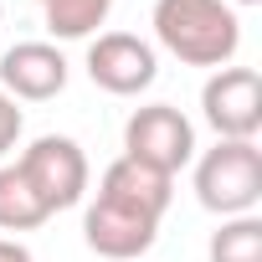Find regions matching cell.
Segmentation results:
<instances>
[{"instance_id":"3957f363","label":"cell","mask_w":262,"mask_h":262,"mask_svg":"<svg viewBox=\"0 0 262 262\" xmlns=\"http://www.w3.org/2000/svg\"><path fill=\"white\" fill-rule=\"evenodd\" d=\"M195 201L211 216H252L262 201V149L257 139H216L195 160Z\"/></svg>"},{"instance_id":"5b68a950","label":"cell","mask_w":262,"mask_h":262,"mask_svg":"<svg viewBox=\"0 0 262 262\" xmlns=\"http://www.w3.org/2000/svg\"><path fill=\"white\" fill-rule=\"evenodd\" d=\"M16 170L26 175V185L41 195V206H47L52 216L67 211V206H77V201L88 195V180H93L82 144L67 139V134H41V139H31V144L21 149Z\"/></svg>"},{"instance_id":"30bf717a","label":"cell","mask_w":262,"mask_h":262,"mask_svg":"<svg viewBox=\"0 0 262 262\" xmlns=\"http://www.w3.org/2000/svg\"><path fill=\"white\" fill-rule=\"evenodd\" d=\"M41 221H52L41 195L26 185L16 165H0V231H36Z\"/></svg>"},{"instance_id":"277c9868","label":"cell","mask_w":262,"mask_h":262,"mask_svg":"<svg viewBox=\"0 0 262 262\" xmlns=\"http://www.w3.org/2000/svg\"><path fill=\"white\" fill-rule=\"evenodd\" d=\"M123 160H134L144 170L160 175H180L195 160V123L175 108V103H144L128 113L123 123Z\"/></svg>"},{"instance_id":"9c48e42d","label":"cell","mask_w":262,"mask_h":262,"mask_svg":"<svg viewBox=\"0 0 262 262\" xmlns=\"http://www.w3.org/2000/svg\"><path fill=\"white\" fill-rule=\"evenodd\" d=\"M36 11L57 41H88L113 16V0H36Z\"/></svg>"},{"instance_id":"7a4b0ae2","label":"cell","mask_w":262,"mask_h":262,"mask_svg":"<svg viewBox=\"0 0 262 262\" xmlns=\"http://www.w3.org/2000/svg\"><path fill=\"white\" fill-rule=\"evenodd\" d=\"M155 41L185 67H231L242 47V21L226 0H155Z\"/></svg>"},{"instance_id":"6da1fadb","label":"cell","mask_w":262,"mask_h":262,"mask_svg":"<svg viewBox=\"0 0 262 262\" xmlns=\"http://www.w3.org/2000/svg\"><path fill=\"white\" fill-rule=\"evenodd\" d=\"M175 201V180L160 170H144L134 160H113L98 180V195L82 216V242L108 262H144V252L160 242V221Z\"/></svg>"},{"instance_id":"52a82bcc","label":"cell","mask_w":262,"mask_h":262,"mask_svg":"<svg viewBox=\"0 0 262 262\" xmlns=\"http://www.w3.org/2000/svg\"><path fill=\"white\" fill-rule=\"evenodd\" d=\"M88 77H93V88H103L113 98H139L144 88H155L160 57L134 31H98L88 47Z\"/></svg>"},{"instance_id":"8fae6325","label":"cell","mask_w":262,"mask_h":262,"mask_svg":"<svg viewBox=\"0 0 262 262\" xmlns=\"http://www.w3.org/2000/svg\"><path fill=\"white\" fill-rule=\"evenodd\" d=\"M206 257L211 262H262V221L257 216H226L211 231Z\"/></svg>"},{"instance_id":"4fadbf2b","label":"cell","mask_w":262,"mask_h":262,"mask_svg":"<svg viewBox=\"0 0 262 262\" xmlns=\"http://www.w3.org/2000/svg\"><path fill=\"white\" fill-rule=\"evenodd\" d=\"M0 262H36L21 242H11V236H0Z\"/></svg>"},{"instance_id":"5bb4252c","label":"cell","mask_w":262,"mask_h":262,"mask_svg":"<svg viewBox=\"0 0 262 262\" xmlns=\"http://www.w3.org/2000/svg\"><path fill=\"white\" fill-rule=\"evenodd\" d=\"M226 6H257V0H226Z\"/></svg>"},{"instance_id":"8992f818","label":"cell","mask_w":262,"mask_h":262,"mask_svg":"<svg viewBox=\"0 0 262 262\" xmlns=\"http://www.w3.org/2000/svg\"><path fill=\"white\" fill-rule=\"evenodd\" d=\"M201 118L216 128V139H257V128H262L257 67H216L201 88Z\"/></svg>"},{"instance_id":"7c38bea8","label":"cell","mask_w":262,"mask_h":262,"mask_svg":"<svg viewBox=\"0 0 262 262\" xmlns=\"http://www.w3.org/2000/svg\"><path fill=\"white\" fill-rule=\"evenodd\" d=\"M21 128H26V118H21L16 98H11V93H0V160H6V155L21 144Z\"/></svg>"},{"instance_id":"9a60e30c","label":"cell","mask_w":262,"mask_h":262,"mask_svg":"<svg viewBox=\"0 0 262 262\" xmlns=\"http://www.w3.org/2000/svg\"><path fill=\"white\" fill-rule=\"evenodd\" d=\"M0 16H6V6H0Z\"/></svg>"},{"instance_id":"ba28073f","label":"cell","mask_w":262,"mask_h":262,"mask_svg":"<svg viewBox=\"0 0 262 262\" xmlns=\"http://www.w3.org/2000/svg\"><path fill=\"white\" fill-rule=\"evenodd\" d=\"M67 88V57L52 41H16L0 57V93L16 103H47Z\"/></svg>"}]
</instances>
